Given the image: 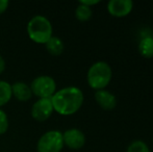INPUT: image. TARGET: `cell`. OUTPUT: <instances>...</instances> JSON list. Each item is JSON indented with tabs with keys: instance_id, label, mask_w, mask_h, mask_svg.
Here are the masks:
<instances>
[{
	"instance_id": "1",
	"label": "cell",
	"mask_w": 153,
	"mask_h": 152,
	"mask_svg": "<svg viewBox=\"0 0 153 152\" xmlns=\"http://www.w3.org/2000/svg\"><path fill=\"white\" fill-rule=\"evenodd\" d=\"M85 100L83 93L79 87H67L55 92L51 97L53 110L62 116L74 115L81 108Z\"/></svg>"
},
{
	"instance_id": "2",
	"label": "cell",
	"mask_w": 153,
	"mask_h": 152,
	"mask_svg": "<svg viewBox=\"0 0 153 152\" xmlns=\"http://www.w3.org/2000/svg\"><path fill=\"white\" fill-rule=\"evenodd\" d=\"M113 78L111 67L105 62H96L88 70L87 80L95 91L105 90Z\"/></svg>"
},
{
	"instance_id": "3",
	"label": "cell",
	"mask_w": 153,
	"mask_h": 152,
	"mask_svg": "<svg viewBox=\"0 0 153 152\" xmlns=\"http://www.w3.org/2000/svg\"><path fill=\"white\" fill-rule=\"evenodd\" d=\"M51 22L44 16H34L27 25V33L29 39L36 44H46L52 37Z\"/></svg>"
},
{
	"instance_id": "4",
	"label": "cell",
	"mask_w": 153,
	"mask_h": 152,
	"mask_svg": "<svg viewBox=\"0 0 153 152\" xmlns=\"http://www.w3.org/2000/svg\"><path fill=\"white\" fill-rule=\"evenodd\" d=\"M62 132L59 130H50L44 133L38 141V152H61L64 148Z\"/></svg>"
},
{
	"instance_id": "5",
	"label": "cell",
	"mask_w": 153,
	"mask_h": 152,
	"mask_svg": "<svg viewBox=\"0 0 153 152\" xmlns=\"http://www.w3.org/2000/svg\"><path fill=\"white\" fill-rule=\"evenodd\" d=\"M30 90L33 95L39 97V99L51 98L56 92V83L52 77L41 75L32 80Z\"/></svg>"
},
{
	"instance_id": "6",
	"label": "cell",
	"mask_w": 153,
	"mask_h": 152,
	"mask_svg": "<svg viewBox=\"0 0 153 152\" xmlns=\"http://www.w3.org/2000/svg\"><path fill=\"white\" fill-rule=\"evenodd\" d=\"M53 106L51 98H42L36 100L31 108V117L36 121H46L52 115Z\"/></svg>"
},
{
	"instance_id": "7",
	"label": "cell",
	"mask_w": 153,
	"mask_h": 152,
	"mask_svg": "<svg viewBox=\"0 0 153 152\" xmlns=\"http://www.w3.org/2000/svg\"><path fill=\"white\" fill-rule=\"evenodd\" d=\"M64 145L72 150H79L85 144V136L80 129L71 128L62 133Z\"/></svg>"
},
{
	"instance_id": "8",
	"label": "cell",
	"mask_w": 153,
	"mask_h": 152,
	"mask_svg": "<svg viewBox=\"0 0 153 152\" xmlns=\"http://www.w3.org/2000/svg\"><path fill=\"white\" fill-rule=\"evenodd\" d=\"M133 10L131 0H111L107 3V12L115 18H124Z\"/></svg>"
},
{
	"instance_id": "9",
	"label": "cell",
	"mask_w": 153,
	"mask_h": 152,
	"mask_svg": "<svg viewBox=\"0 0 153 152\" xmlns=\"http://www.w3.org/2000/svg\"><path fill=\"white\" fill-rule=\"evenodd\" d=\"M94 98L97 104L103 110H113L117 105V98L111 92L107 90H99L94 94Z\"/></svg>"
},
{
	"instance_id": "10",
	"label": "cell",
	"mask_w": 153,
	"mask_h": 152,
	"mask_svg": "<svg viewBox=\"0 0 153 152\" xmlns=\"http://www.w3.org/2000/svg\"><path fill=\"white\" fill-rule=\"evenodd\" d=\"M12 94L19 101H28L32 96L30 87L22 81H17L12 85Z\"/></svg>"
},
{
	"instance_id": "11",
	"label": "cell",
	"mask_w": 153,
	"mask_h": 152,
	"mask_svg": "<svg viewBox=\"0 0 153 152\" xmlns=\"http://www.w3.org/2000/svg\"><path fill=\"white\" fill-rule=\"evenodd\" d=\"M139 52L145 59L153 57V37H145L139 43Z\"/></svg>"
},
{
	"instance_id": "12",
	"label": "cell",
	"mask_w": 153,
	"mask_h": 152,
	"mask_svg": "<svg viewBox=\"0 0 153 152\" xmlns=\"http://www.w3.org/2000/svg\"><path fill=\"white\" fill-rule=\"evenodd\" d=\"M46 49L50 54L52 55H61L62 52H64V43L59 38L57 37H51L50 40L46 43Z\"/></svg>"
},
{
	"instance_id": "13",
	"label": "cell",
	"mask_w": 153,
	"mask_h": 152,
	"mask_svg": "<svg viewBox=\"0 0 153 152\" xmlns=\"http://www.w3.org/2000/svg\"><path fill=\"white\" fill-rule=\"evenodd\" d=\"M12 96V85L6 81L0 80V108L8 103Z\"/></svg>"
},
{
	"instance_id": "14",
	"label": "cell",
	"mask_w": 153,
	"mask_h": 152,
	"mask_svg": "<svg viewBox=\"0 0 153 152\" xmlns=\"http://www.w3.org/2000/svg\"><path fill=\"white\" fill-rule=\"evenodd\" d=\"M92 8L89 7V6L82 5V4L79 3L78 6L76 7V10H75V17L78 21L80 22H87L90 19L92 18Z\"/></svg>"
},
{
	"instance_id": "15",
	"label": "cell",
	"mask_w": 153,
	"mask_h": 152,
	"mask_svg": "<svg viewBox=\"0 0 153 152\" xmlns=\"http://www.w3.org/2000/svg\"><path fill=\"white\" fill-rule=\"evenodd\" d=\"M126 152H150L149 147L144 141L135 140L127 147Z\"/></svg>"
},
{
	"instance_id": "16",
	"label": "cell",
	"mask_w": 153,
	"mask_h": 152,
	"mask_svg": "<svg viewBox=\"0 0 153 152\" xmlns=\"http://www.w3.org/2000/svg\"><path fill=\"white\" fill-rule=\"evenodd\" d=\"M8 129V119L7 116L2 110H0V136L4 134Z\"/></svg>"
},
{
	"instance_id": "17",
	"label": "cell",
	"mask_w": 153,
	"mask_h": 152,
	"mask_svg": "<svg viewBox=\"0 0 153 152\" xmlns=\"http://www.w3.org/2000/svg\"><path fill=\"white\" fill-rule=\"evenodd\" d=\"M79 3L82 4V5L89 6V7L92 8V6L100 3V0H81V1H79Z\"/></svg>"
},
{
	"instance_id": "18",
	"label": "cell",
	"mask_w": 153,
	"mask_h": 152,
	"mask_svg": "<svg viewBox=\"0 0 153 152\" xmlns=\"http://www.w3.org/2000/svg\"><path fill=\"white\" fill-rule=\"evenodd\" d=\"M8 4H10V2L7 0H0V15L3 14L7 10Z\"/></svg>"
},
{
	"instance_id": "19",
	"label": "cell",
	"mask_w": 153,
	"mask_h": 152,
	"mask_svg": "<svg viewBox=\"0 0 153 152\" xmlns=\"http://www.w3.org/2000/svg\"><path fill=\"white\" fill-rule=\"evenodd\" d=\"M4 69H5V62H4L3 57L0 55V74L4 71Z\"/></svg>"
}]
</instances>
